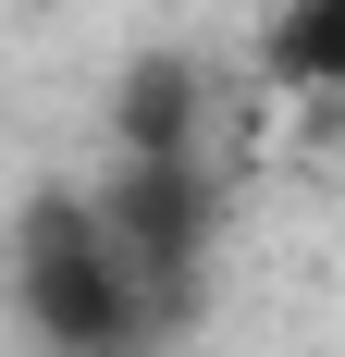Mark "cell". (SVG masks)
<instances>
[{
	"instance_id": "7a4b0ae2",
	"label": "cell",
	"mask_w": 345,
	"mask_h": 357,
	"mask_svg": "<svg viewBox=\"0 0 345 357\" xmlns=\"http://www.w3.org/2000/svg\"><path fill=\"white\" fill-rule=\"evenodd\" d=\"M111 234V259H124V284H136L148 333L185 321V296H198V259H210V185L198 160H124L111 173V197H87Z\"/></svg>"
},
{
	"instance_id": "6da1fadb",
	"label": "cell",
	"mask_w": 345,
	"mask_h": 357,
	"mask_svg": "<svg viewBox=\"0 0 345 357\" xmlns=\"http://www.w3.org/2000/svg\"><path fill=\"white\" fill-rule=\"evenodd\" d=\"M13 284H25V321L62 357H148V308H136V284H124V259H111L87 197H37L25 210Z\"/></svg>"
},
{
	"instance_id": "277c9868",
	"label": "cell",
	"mask_w": 345,
	"mask_h": 357,
	"mask_svg": "<svg viewBox=\"0 0 345 357\" xmlns=\"http://www.w3.org/2000/svg\"><path fill=\"white\" fill-rule=\"evenodd\" d=\"M272 74L284 86H333L345 74V0H284L272 13Z\"/></svg>"
},
{
	"instance_id": "3957f363",
	"label": "cell",
	"mask_w": 345,
	"mask_h": 357,
	"mask_svg": "<svg viewBox=\"0 0 345 357\" xmlns=\"http://www.w3.org/2000/svg\"><path fill=\"white\" fill-rule=\"evenodd\" d=\"M124 160H198V62H136L124 74Z\"/></svg>"
}]
</instances>
